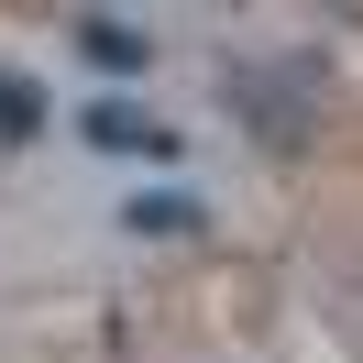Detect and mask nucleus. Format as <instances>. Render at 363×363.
I'll list each match as a JSON object with an SVG mask.
<instances>
[{
    "label": "nucleus",
    "mask_w": 363,
    "mask_h": 363,
    "mask_svg": "<svg viewBox=\"0 0 363 363\" xmlns=\"http://www.w3.org/2000/svg\"><path fill=\"white\" fill-rule=\"evenodd\" d=\"M121 220H133V231H155V242H165V231H187L199 209H187V199H143V209H121Z\"/></svg>",
    "instance_id": "5"
},
{
    "label": "nucleus",
    "mask_w": 363,
    "mask_h": 363,
    "mask_svg": "<svg viewBox=\"0 0 363 363\" xmlns=\"http://www.w3.org/2000/svg\"><path fill=\"white\" fill-rule=\"evenodd\" d=\"M33 133H45V89L23 67H0V143H33Z\"/></svg>",
    "instance_id": "4"
},
{
    "label": "nucleus",
    "mask_w": 363,
    "mask_h": 363,
    "mask_svg": "<svg viewBox=\"0 0 363 363\" xmlns=\"http://www.w3.org/2000/svg\"><path fill=\"white\" fill-rule=\"evenodd\" d=\"M231 99H242V121L275 143V155H308V89H297V67H286V77L231 67Z\"/></svg>",
    "instance_id": "1"
},
{
    "label": "nucleus",
    "mask_w": 363,
    "mask_h": 363,
    "mask_svg": "<svg viewBox=\"0 0 363 363\" xmlns=\"http://www.w3.org/2000/svg\"><path fill=\"white\" fill-rule=\"evenodd\" d=\"M77 55H89V67H121V77H133L155 45H143V23H77Z\"/></svg>",
    "instance_id": "3"
},
{
    "label": "nucleus",
    "mask_w": 363,
    "mask_h": 363,
    "mask_svg": "<svg viewBox=\"0 0 363 363\" xmlns=\"http://www.w3.org/2000/svg\"><path fill=\"white\" fill-rule=\"evenodd\" d=\"M89 143H111V155H121V143H133V155H177V133L143 121V111H121V99H99V111H89Z\"/></svg>",
    "instance_id": "2"
}]
</instances>
